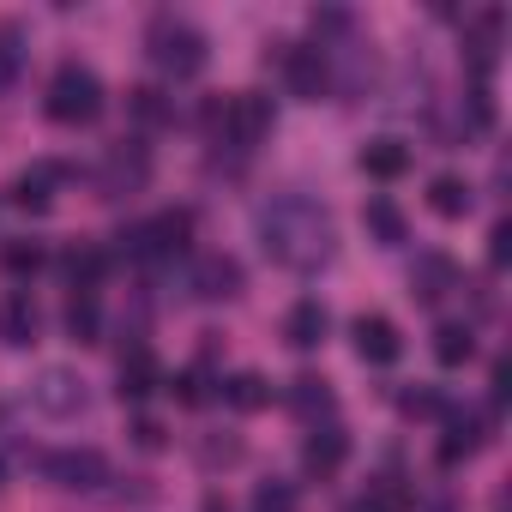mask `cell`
I'll use <instances>...</instances> for the list:
<instances>
[{"instance_id":"obj_1","label":"cell","mask_w":512,"mask_h":512,"mask_svg":"<svg viewBox=\"0 0 512 512\" xmlns=\"http://www.w3.org/2000/svg\"><path fill=\"white\" fill-rule=\"evenodd\" d=\"M260 241L284 272H320L332 260V217L308 199V193H278L272 205H260Z\"/></svg>"},{"instance_id":"obj_2","label":"cell","mask_w":512,"mask_h":512,"mask_svg":"<svg viewBox=\"0 0 512 512\" xmlns=\"http://www.w3.org/2000/svg\"><path fill=\"white\" fill-rule=\"evenodd\" d=\"M43 109H49V121H61V127H91V121L103 115V79H97L91 67L67 61V67H55Z\"/></svg>"},{"instance_id":"obj_3","label":"cell","mask_w":512,"mask_h":512,"mask_svg":"<svg viewBox=\"0 0 512 512\" xmlns=\"http://www.w3.org/2000/svg\"><path fill=\"white\" fill-rule=\"evenodd\" d=\"M145 55H151L157 73H169V79H193V73L205 67V31H193L187 19H151V31H145Z\"/></svg>"},{"instance_id":"obj_4","label":"cell","mask_w":512,"mask_h":512,"mask_svg":"<svg viewBox=\"0 0 512 512\" xmlns=\"http://www.w3.org/2000/svg\"><path fill=\"white\" fill-rule=\"evenodd\" d=\"M205 121H211L235 151H253V145L272 133V97H260V91H235V97L211 103V109H205Z\"/></svg>"},{"instance_id":"obj_5","label":"cell","mask_w":512,"mask_h":512,"mask_svg":"<svg viewBox=\"0 0 512 512\" xmlns=\"http://www.w3.org/2000/svg\"><path fill=\"white\" fill-rule=\"evenodd\" d=\"M193 235V211H157L151 223H133L121 235V247L133 253V260H169V253H181Z\"/></svg>"},{"instance_id":"obj_6","label":"cell","mask_w":512,"mask_h":512,"mask_svg":"<svg viewBox=\"0 0 512 512\" xmlns=\"http://www.w3.org/2000/svg\"><path fill=\"white\" fill-rule=\"evenodd\" d=\"M145 181H151V151H145L139 139H115V145L103 151V169H97L103 199H127V193H139Z\"/></svg>"},{"instance_id":"obj_7","label":"cell","mask_w":512,"mask_h":512,"mask_svg":"<svg viewBox=\"0 0 512 512\" xmlns=\"http://www.w3.org/2000/svg\"><path fill=\"white\" fill-rule=\"evenodd\" d=\"M43 476H49L55 488L91 494V488H103V482H109V458H103L97 446H61V452H49V458H43Z\"/></svg>"},{"instance_id":"obj_8","label":"cell","mask_w":512,"mask_h":512,"mask_svg":"<svg viewBox=\"0 0 512 512\" xmlns=\"http://www.w3.org/2000/svg\"><path fill=\"white\" fill-rule=\"evenodd\" d=\"M31 404H37L43 416H55V422H73V416H85L91 392H85L79 374H67V368H43V374L31 380Z\"/></svg>"},{"instance_id":"obj_9","label":"cell","mask_w":512,"mask_h":512,"mask_svg":"<svg viewBox=\"0 0 512 512\" xmlns=\"http://www.w3.org/2000/svg\"><path fill=\"white\" fill-rule=\"evenodd\" d=\"M278 67H284V85H290L302 103H320V97H326V85H332L326 49H308V43H284Z\"/></svg>"},{"instance_id":"obj_10","label":"cell","mask_w":512,"mask_h":512,"mask_svg":"<svg viewBox=\"0 0 512 512\" xmlns=\"http://www.w3.org/2000/svg\"><path fill=\"white\" fill-rule=\"evenodd\" d=\"M350 338H356V356L374 362V368H386V362L404 356V338H398V326H392L386 314H362V320L350 326Z\"/></svg>"},{"instance_id":"obj_11","label":"cell","mask_w":512,"mask_h":512,"mask_svg":"<svg viewBox=\"0 0 512 512\" xmlns=\"http://www.w3.org/2000/svg\"><path fill=\"white\" fill-rule=\"evenodd\" d=\"M193 296H199V302H229V296H241V266L229 260V253H205V260L193 266Z\"/></svg>"},{"instance_id":"obj_12","label":"cell","mask_w":512,"mask_h":512,"mask_svg":"<svg viewBox=\"0 0 512 512\" xmlns=\"http://www.w3.org/2000/svg\"><path fill=\"white\" fill-rule=\"evenodd\" d=\"M37 326H43V314H37V302H31L25 290L0 296V344L25 350V344H37Z\"/></svg>"},{"instance_id":"obj_13","label":"cell","mask_w":512,"mask_h":512,"mask_svg":"<svg viewBox=\"0 0 512 512\" xmlns=\"http://www.w3.org/2000/svg\"><path fill=\"white\" fill-rule=\"evenodd\" d=\"M61 272H67V284H73L79 296H91V290L103 284V272H109V253H103L97 241H73L67 260H61Z\"/></svg>"},{"instance_id":"obj_14","label":"cell","mask_w":512,"mask_h":512,"mask_svg":"<svg viewBox=\"0 0 512 512\" xmlns=\"http://www.w3.org/2000/svg\"><path fill=\"white\" fill-rule=\"evenodd\" d=\"M326 326H332V320H326V308H320L314 296H302V302L284 314V338H290V350H320V344H326Z\"/></svg>"},{"instance_id":"obj_15","label":"cell","mask_w":512,"mask_h":512,"mask_svg":"<svg viewBox=\"0 0 512 512\" xmlns=\"http://www.w3.org/2000/svg\"><path fill=\"white\" fill-rule=\"evenodd\" d=\"M344 458H350V434H344L338 422L314 428V434H308V446H302V464H308L314 476H332V470H338Z\"/></svg>"},{"instance_id":"obj_16","label":"cell","mask_w":512,"mask_h":512,"mask_svg":"<svg viewBox=\"0 0 512 512\" xmlns=\"http://www.w3.org/2000/svg\"><path fill=\"white\" fill-rule=\"evenodd\" d=\"M446 290H458V266L446 260V253H422L416 272H410V296L416 302H440Z\"/></svg>"},{"instance_id":"obj_17","label":"cell","mask_w":512,"mask_h":512,"mask_svg":"<svg viewBox=\"0 0 512 512\" xmlns=\"http://www.w3.org/2000/svg\"><path fill=\"white\" fill-rule=\"evenodd\" d=\"M404 169H410V145H404V139L380 133V139L362 145V175H374V181H398Z\"/></svg>"},{"instance_id":"obj_18","label":"cell","mask_w":512,"mask_h":512,"mask_svg":"<svg viewBox=\"0 0 512 512\" xmlns=\"http://www.w3.org/2000/svg\"><path fill=\"white\" fill-rule=\"evenodd\" d=\"M157 386H163L157 356H151L145 344H139V350H127V356H121V398H133V404H139V398H151Z\"/></svg>"},{"instance_id":"obj_19","label":"cell","mask_w":512,"mask_h":512,"mask_svg":"<svg viewBox=\"0 0 512 512\" xmlns=\"http://www.w3.org/2000/svg\"><path fill=\"white\" fill-rule=\"evenodd\" d=\"M61 181V163H37V169H25V175H13V205L19 211H49V187Z\"/></svg>"},{"instance_id":"obj_20","label":"cell","mask_w":512,"mask_h":512,"mask_svg":"<svg viewBox=\"0 0 512 512\" xmlns=\"http://www.w3.org/2000/svg\"><path fill=\"white\" fill-rule=\"evenodd\" d=\"M290 410H296L302 422H320V416H332V386H326L320 374H302V380H290Z\"/></svg>"},{"instance_id":"obj_21","label":"cell","mask_w":512,"mask_h":512,"mask_svg":"<svg viewBox=\"0 0 512 512\" xmlns=\"http://www.w3.org/2000/svg\"><path fill=\"white\" fill-rule=\"evenodd\" d=\"M223 404L229 410H266L272 404V380L266 374H229L223 380Z\"/></svg>"},{"instance_id":"obj_22","label":"cell","mask_w":512,"mask_h":512,"mask_svg":"<svg viewBox=\"0 0 512 512\" xmlns=\"http://www.w3.org/2000/svg\"><path fill=\"white\" fill-rule=\"evenodd\" d=\"M362 229H368L380 247H398V241H404V211H398L392 199H368V205H362Z\"/></svg>"},{"instance_id":"obj_23","label":"cell","mask_w":512,"mask_h":512,"mask_svg":"<svg viewBox=\"0 0 512 512\" xmlns=\"http://www.w3.org/2000/svg\"><path fill=\"white\" fill-rule=\"evenodd\" d=\"M482 422L476 416H452V428H446V440H440V464H458V458H476L482 452Z\"/></svg>"},{"instance_id":"obj_24","label":"cell","mask_w":512,"mask_h":512,"mask_svg":"<svg viewBox=\"0 0 512 512\" xmlns=\"http://www.w3.org/2000/svg\"><path fill=\"white\" fill-rule=\"evenodd\" d=\"M500 25H506V13H500V7H488V13L470 25V37H464V43H470V61H476V73H488V67H494V43H500Z\"/></svg>"},{"instance_id":"obj_25","label":"cell","mask_w":512,"mask_h":512,"mask_svg":"<svg viewBox=\"0 0 512 512\" xmlns=\"http://www.w3.org/2000/svg\"><path fill=\"white\" fill-rule=\"evenodd\" d=\"M434 356H440V368H464V362L476 356V332L458 326V320H446V326L434 332Z\"/></svg>"},{"instance_id":"obj_26","label":"cell","mask_w":512,"mask_h":512,"mask_svg":"<svg viewBox=\"0 0 512 512\" xmlns=\"http://www.w3.org/2000/svg\"><path fill=\"white\" fill-rule=\"evenodd\" d=\"M428 205H434L440 217H464V211H470V181H458V175H434V181H428Z\"/></svg>"},{"instance_id":"obj_27","label":"cell","mask_w":512,"mask_h":512,"mask_svg":"<svg viewBox=\"0 0 512 512\" xmlns=\"http://www.w3.org/2000/svg\"><path fill=\"white\" fill-rule=\"evenodd\" d=\"M362 506H368V512H410V506H416V494H410L398 476H374V482H368V494H362Z\"/></svg>"},{"instance_id":"obj_28","label":"cell","mask_w":512,"mask_h":512,"mask_svg":"<svg viewBox=\"0 0 512 512\" xmlns=\"http://www.w3.org/2000/svg\"><path fill=\"white\" fill-rule=\"evenodd\" d=\"M0 266H7L13 278H31V272H43V247L37 241H7L0 247Z\"/></svg>"},{"instance_id":"obj_29","label":"cell","mask_w":512,"mask_h":512,"mask_svg":"<svg viewBox=\"0 0 512 512\" xmlns=\"http://www.w3.org/2000/svg\"><path fill=\"white\" fill-rule=\"evenodd\" d=\"M67 332H73L79 344H97V302H91V296H73V302H67Z\"/></svg>"},{"instance_id":"obj_30","label":"cell","mask_w":512,"mask_h":512,"mask_svg":"<svg viewBox=\"0 0 512 512\" xmlns=\"http://www.w3.org/2000/svg\"><path fill=\"white\" fill-rule=\"evenodd\" d=\"M253 512H296V488L290 482H260L253 488Z\"/></svg>"},{"instance_id":"obj_31","label":"cell","mask_w":512,"mask_h":512,"mask_svg":"<svg viewBox=\"0 0 512 512\" xmlns=\"http://www.w3.org/2000/svg\"><path fill=\"white\" fill-rule=\"evenodd\" d=\"M169 392H175V404H187V410H199V404L211 398V386H205V374H199V368L175 374V386H169Z\"/></svg>"},{"instance_id":"obj_32","label":"cell","mask_w":512,"mask_h":512,"mask_svg":"<svg viewBox=\"0 0 512 512\" xmlns=\"http://www.w3.org/2000/svg\"><path fill=\"white\" fill-rule=\"evenodd\" d=\"M25 67V49H19V31H0V91H7Z\"/></svg>"},{"instance_id":"obj_33","label":"cell","mask_w":512,"mask_h":512,"mask_svg":"<svg viewBox=\"0 0 512 512\" xmlns=\"http://www.w3.org/2000/svg\"><path fill=\"white\" fill-rule=\"evenodd\" d=\"M133 115H139V121H169V103H163V91L139 85V91H133Z\"/></svg>"},{"instance_id":"obj_34","label":"cell","mask_w":512,"mask_h":512,"mask_svg":"<svg viewBox=\"0 0 512 512\" xmlns=\"http://www.w3.org/2000/svg\"><path fill=\"white\" fill-rule=\"evenodd\" d=\"M488 260H494V266H506V260H512V229H506V223H494V229H488Z\"/></svg>"},{"instance_id":"obj_35","label":"cell","mask_w":512,"mask_h":512,"mask_svg":"<svg viewBox=\"0 0 512 512\" xmlns=\"http://www.w3.org/2000/svg\"><path fill=\"white\" fill-rule=\"evenodd\" d=\"M404 410L410 416H440V398L434 392H404Z\"/></svg>"},{"instance_id":"obj_36","label":"cell","mask_w":512,"mask_h":512,"mask_svg":"<svg viewBox=\"0 0 512 512\" xmlns=\"http://www.w3.org/2000/svg\"><path fill=\"white\" fill-rule=\"evenodd\" d=\"M133 440H139L145 452H157V446H163V428H157V422H133Z\"/></svg>"},{"instance_id":"obj_37","label":"cell","mask_w":512,"mask_h":512,"mask_svg":"<svg viewBox=\"0 0 512 512\" xmlns=\"http://www.w3.org/2000/svg\"><path fill=\"white\" fill-rule=\"evenodd\" d=\"M205 512H229V506H223V500H217V494H211V500H205Z\"/></svg>"},{"instance_id":"obj_38","label":"cell","mask_w":512,"mask_h":512,"mask_svg":"<svg viewBox=\"0 0 512 512\" xmlns=\"http://www.w3.org/2000/svg\"><path fill=\"white\" fill-rule=\"evenodd\" d=\"M344 512H368V506H362V500H356V506H344Z\"/></svg>"},{"instance_id":"obj_39","label":"cell","mask_w":512,"mask_h":512,"mask_svg":"<svg viewBox=\"0 0 512 512\" xmlns=\"http://www.w3.org/2000/svg\"><path fill=\"white\" fill-rule=\"evenodd\" d=\"M0 476H7V470H0Z\"/></svg>"}]
</instances>
